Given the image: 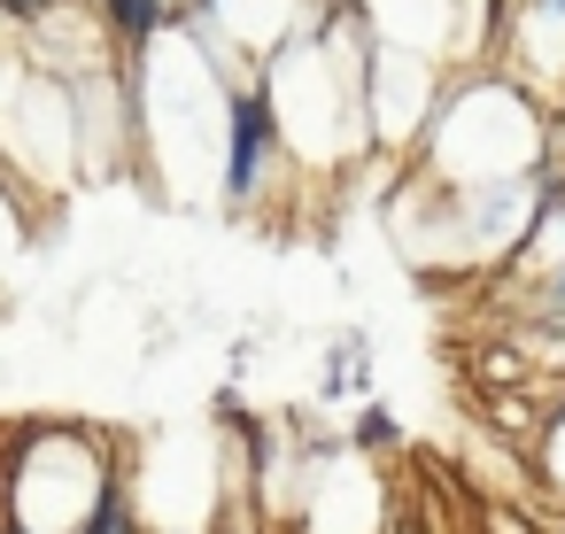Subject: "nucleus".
I'll return each instance as SVG.
<instances>
[{
    "label": "nucleus",
    "mask_w": 565,
    "mask_h": 534,
    "mask_svg": "<svg viewBox=\"0 0 565 534\" xmlns=\"http://www.w3.org/2000/svg\"><path fill=\"white\" fill-rule=\"evenodd\" d=\"M55 9H63V0H0V17H9V24H24V32H40Z\"/></svg>",
    "instance_id": "6"
},
{
    "label": "nucleus",
    "mask_w": 565,
    "mask_h": 534,
    "mask_svg": "<svg viewBox=\"0 0 565 534\" xmlns=\"http://www.w3.org/2000/svg\"><path fill=\"white\" fill-rule=\"evenodd\" d=\"M78 534H140V511H132L125 480H109V488H102V503L86 511V526H78Z\"/></svg>",
    "instance_id": "4"
},
{
    "label": "nucleus",
    "mask_w": 565,
    "mask_h": 534,
    "mask_svg": "<svg viewBox=\"0 0 565 534\" xmlns=\"http://www.w3.org/2000/svg\"><path fill=\"white\" fill-rule=\"evenodd\" d=\"M356 449H395V418L387 410H364L356 418Z\"/></svg>",
    "instance_id": "7"
},
{
    "label": "nucleus",
    "mask_w": 565,
    "mask_h": 534,
    "mask_svg": "<svg viewBox=\"0 0 565 534\" xmlns=\"http://www.w3.org/2000/svg\"><path fill=\"white\" fill-rule=\"evenodd\" d=\"M480 380H488V387H519V380H526V349H519V341H511V349L495 341V349L480 356Z\"/></svg>",
    "instance_id": "5"
},
{
    "label": "nucleus",
    "mask_w": 565,
    "mask_h": 534,
    "mask_svg": "<svg viewBox=\"0 0 565 534\" xmlns=\"http://www.w3.org/2000/svg\"><path fill=\"white\" fill-rule=\"evenodd\" d=\"M550 109L526 102L511 78H457L434 102V125L418 132L426 163L449 186H503V179H534L550 163Z\"/></svg>",
    "instance_id": "1"
},
{
    "label": "nucleus",
    "mask_w": 565,
    "mask_h": 534,
    "mask_svg": "<svg viewBox=\"0 0 565 534\" xmlns=\"http://www.w3.org/2000/svg\"><path fill=\"white\" fill-rule=\"evenodd\" d=\"M217 534H264V526H256V519H233V526H217Z\"/></svg>",
    "instance_id": "9"
},
{
    "label": "nucleus",
    "mask_w": 565,
    "mask_h": 534,
    "mask_svg": "<svg viewBox=\"0 0 565 534\" xmlns=\"http://www.w3.org/2000/svg\"><path fill=\"white\" fill-rule=\"evenodd\" d=\"M63 9H71V0H63ZM86 9H94V0H86Z\"/></svg>",
    "instance_id": "10"
},
{
    "label": "nucleus",
    "mask_w": 565,
    "mask_h": 534,
    "mask_svg": "<svg viewBox=\"0 0 565 534\" xmlns=\"http://www.w3.org/2000/svg\"><path fill=\"white\" fill-rule=\"evenodd\" d=\"M94 17H102V32L117 40V47H156L163 40V24H179L171 17V0H94Z\"/></svg>",
    "instance_id": "3"
},
{
    "label": "nucleus",
    "mask_w": 565,
    "mask_h": 534,
    "mask_svg": "<svg viewBox=\"0 0 565 534\" xmlns=\"http://www.w3.org/2000/svg\"><path fill=\"white\" fill-rule=\"evenodd\" d=\"M380 534H434V526H426V511H387Z\"/></svg>",
    "instance_id": "8"
},
{
    "label": "nucleus",
    "mask_w": 565,
    "mask_h": 534,
    "mask_svg": "<svg viewBox=\"0 0 565 534\" xmlns=\"http://www.w3.org/2000/svg\"><path fill=\"white\" fill-rule=\"evenodd\" d=\"M287 156V132H279V109H271V86L264 78H241L225 86V140H217V186L233 210H256L271 171Z\"/></svg>",
    "instance_id": "2"
}]
</instances>
